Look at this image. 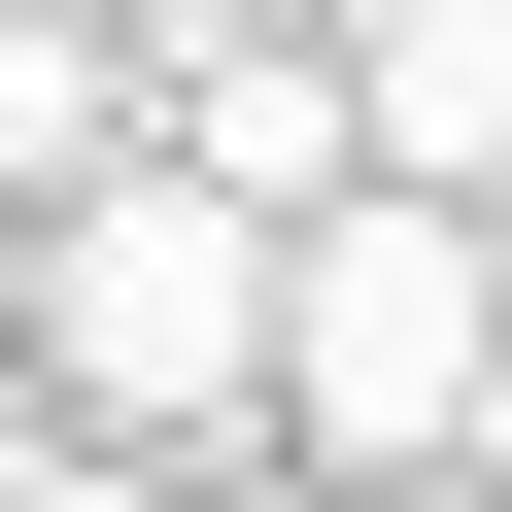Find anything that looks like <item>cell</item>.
Returning a JSON list of instances; mask_svg holds the SVG:
<instances>
[{
	"label": "cell",
	"instance_id": "cell-1",
	"mask_svg": "<svg viewBox=\"0 0 512 512\" xmlns=\"http://www.w3.org/2000/svg\"><path fill=\"white\" fill-rule=\"evenodd\" d=\"M35 410L137 478V444H274V205L205 137H103L35 205Z\"/></svg>",
	"mask_w": 512,
	"mask_h": 512
},
{
	"label": "cell",
	"instance_id": "cell-2",
	"mask_svg": "<svg viewBox=\"0 0 512 512\" xmlns=\"http://www.w3.org/2000/svg\"><path fill=\"white\" fill-rule=\"evenodd\" d=\"M274 444H342V478L512 444V308H478V205L444 171H308L274 205Z\"/></svg>",
	"mask_w": 512,
	"mask_h": 512
},
{
	"label": "cell",
	"instance_id": "cell-3",
	"mask_svg": "<svg viewBox=\"0 0 512 512\" xmlns=\"http://www.w3.org/2000/svg\"><path fill=\"white\" fill-rule=\"evenodd\" d=\"M342 137L478 205V171H512V0H342Z\"/></svg>",
	"mask_w": 512,
	"mask_h": 512
},
{
	"label": "cell",
	"instance_id": "cell-4",
	"mask_svg": "<svg viewBox=\"0 0 512 512\" xmlns=\"http://www.w3.org/2000/svg\"><path fill=\"white\" fill-rule=\"evenodd\" d=\"M137 137V0H0V205H69Z\"/></svg>",
	"mask_w": 512,
	"mask_h": 512
}]
</instances>
